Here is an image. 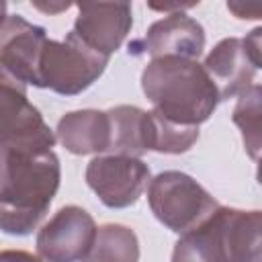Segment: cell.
I'll return each instance as SVG.
<instances>
[{
  "mask_svg": "<svg viewBox=\"0 0 262 262\" xmlns=\"http://www.w3.org/2000/svg\"><path fill=\"white\" fill-rule=\"evenodd\" d=\"M61 166L53 149L0 147V231L29 235L39 227L59 188Z\"/></svg>",
  "mask_w": 262,
  "mask_h": 262,
  "instance_id": "obj_1",
  "label": "cell"
},
{
  "mask_svg": "<svg viewBox=\"0 0 262 262\" xmlns=\"http://www.w3.org/2000/svg\"><path fill=\"white\" fill-rule=\"evenodd\" d=\"M141 90L154 113L180 125L199 127L219 104L217 90L196 59H149L141 72Z\"/></svg>",
  "mask_w": 262,
  "mask_h": 262,
  "instance_id": "obj_2",
  "label": "cell"
},
{
  "mask_svg": "<svg viewBox=\"0 0 262 262\" xmlns=\"http://www.w3.org/2000/svg\"><path fill=\"white\" fill-rule=\"evenodd\" d=\"M147 203L154 217L178 235L199 227L219 207L192 176L178 170L160 172L149 180Z\"/></svg>",
  "mask_w": 262,
  "mask_h": 262,
  "instance_id": "obj_3",
  "label": "cell"
},
{
  "mask_svg": "<svg viewBox=\"0 0 262 262\" xmlns=\"http://www.w3.org/2000/svg\"><path fill=\"white\" fill-rule=\"evenodd\" d=\"M108 59L74 31L63 41L47 39L39 61V88H49L61 96L82 94L102 76Z\"/></svg>",
  "mask_w": 262,
  "mask_h": 262,
  "instance_id": "obj_4",
  "label": "cell"
},
{
  "mask_svg": "<svg viewBox=\"0 0 262 262\" xmlns=\"http://www.w3.org/2000/svg\"><path fill=\"white\" fill-rule=\"evenodd\" d=\"M55 141V131L29 100L27 84L0 61V147L49 151Z\"/></svg>",
  "mask_w": 262,
  "mask_h": 262,
  "instance_id": "obj_5",
  "label": "cell"
},
{
  "mask_svg": "<svg viewBox=\"0 0 262 262\" xmlns=\"http://www.w3.org/2000/svg\"><path fill=\"white\" fill-rule=\"evenodd\" d=\"M151 180L149 166L141 158L100 154L86 166V184L108 209H125L139 201Z\"/></svg>",
  "mask_w": 262,
  "mask_h": 262,
  "instance_id": "obj_6",
  "label": "cell"
},
{
  "mask_svg": "<svg viewBox=\"0 0 262 262\" xmlns=\"http://www.w3.org/2000/svg\"><path fill=\"white\" fill-rule=\"evenodd\" d=\"M96 223L88 211L68 205L55 211L37 231V254L45 262H82L92 248Z\"/></svg>",
  "mask_w": 262,
  "mask_h": 262,
  "instance_id": "obj_7",
  "label": "cell"
},
{
  "mask_svg": "<svg viewBox=\"0 0 262 262\" xmlns=\"http://www.w3.org/2000/svg\"><path fill=\"white\" fill-rule=\"evenodd\" d=\"M205 29L203 25L188 16L186 12H170L164 18L149 25L143 37L129 43V55L141 57H184L199 59L205 49Z\"/></svg>",
  "mask_w": 262,
  "mask_h": 262,
  "instance_id": "obj_8",
  "label": "cell"
},
{
  "mask_svg": "<svg viewBox=\"0 0 262 262\" xmlns=\"http://www.w3.org/2000/svg\"><path fill=\"white\" fill-rule=\"evenodd\" d=\"M133 27V8L127 2H80L74 33L98 53L111 57Z\"/></svg>",
  "mask_w": 262,
  "mask_h": 262,
  "instance_id": "obj_9",
  "label": "cell"
},
{
  "mask_svg": "<svg viewBox=\"0 0 262 262\" xmlns=\"http://www.w3.org/2000/svg\"><path fill=\"white\" fill-rule=\"evenodd\" d=\"M47 31L20 14H6L0 23V61L25 84L39 88V61Z\"/></svg>",
  "mask_w": 262,
  "mask_h": 262,
  "instance_id": "obj_10",
  "label": "cell"
},
{
  "mask_svg": "<svg viewBox=\"0 0 262 262\" xmlns=\"http://www.w3.org/2000/svg\"><path fill=\"white\" fill-rule=\"evenodd\" d=\"M207 76L211 78L219 102L235 98L244 94L256 78L258 68L250 59L244 41L239 37H225L221 39L201 63Z\"/></svg>",
  "mask_w": 262,
  "mask_h": 262,
  "instance_id": "obj_11",
  "label": "cell"
},
{
  "mask_svg": "<svg viewBox=\"0 0 262 262\" xmlns=\"http://www.w3.org/2000/svg\"><path fill=\"white\" fill-rule=\"evenodd\" d=\"M55 139L74 156L106 154L111 125L106 111L82 108L66 113L55 127Z\"/></svg>",
  "mask_w": 262,
  "mask_h": 262,
  "instance_id": "obj_12",
  "label": "cell"
},
{
  "mask_svg": "<svg viewBox=\"0 0 262 262\" xmlns=\"http://www.w3.org/2000/svg\"><path fill=\"white\" fill-rule=\"evenodd\" d=\"M219 223L229 262H262V213L219 207Z\"/></svg>",
  "mask_w": 262,
  "mask_h": 262,
  "instance_id": "obj_13",
  "label": "cell"
},
{
  "mask_svg": "<svg viewBox=\"0 0 262 262\" xmlns=\"http://www.w3.org/2000/svg\"><path fill=\"white\" fill-rule=\"evenodd\" d=\"M111 125V141L106 154L139 158L151 151L154 127L147 111L133 104H119L106 111Z\"/></svg>",
  "mask_w": 262,
  "mask_h": 262,
  "instance_id": "obj_14",
  "label": "cell"
},
{
  "mask_svg": "<svg viewBox=\"0 0 262 262\" xmlns=\"http://www.w3.org/2000/svg\"><path fill=\"white\" fill-rule=\"evenodd\" d=\"M219 207L199 227L180 235L172 250V262H229L221 235Z\"/></svg>",
  "mask_w": 262,
  "mask_h": 262,
  "instance_id": "obj_15",
  "label": "cell"
},
{
  "mask_svg": "<svg viewBox=\"0 0 262 262\" xmlns=\"http://www.w3.org/2000/svg\"><path fill=\"white\" fill-rule=\"evenodd\" d=\"M82 262H139L137 233L121 223L96 227L92 248Z\"/></svg>",
  "mask_w": 262,
  "mask_h": 262,
  "instance_id": "obj_16",
  "label": "cell"
},
{
  "mask_svg": "<svg viewBox=\"0 0 262 262\" xmlns=\"http://www.w3.org/2000/svg\"><path fill=\"white\" fill-rule=\"evenodd\" d=\"M231 121L239 127L246 151L254 162L260 158L262 145V88L260 84H252L244 94H239L237 104L231 113Z\"/></svg>",
  "mask_w": 262,
  "mask_h": 262,
  "instance_id": "obj_17",
  "label": "cell"
},
{
  "mask_svg": "<svg viewBox=\"0 0 262 262\" xmlns=\"http://www.w3.org/2000/svg\"><path fill=\"white\" fill-rule=\"evenodd\" d=\"M154 127V145L151 151L158 154H184L199 141V127L174 123L154 111H149Z\"/></svg>",
  "mask_w": 262,
  "mask_h": 262,
  "instance_id": "obj_18",
  "label": "cell"
},
{
  "mask_svg": "<svg viewBox=\"0 0 262 262\" xmlns=\"http://www.w3.org/2000/svg\"><path fill=\"white\" fill-rule=\"evenodd\" d=\"M244 41V47H246V51H248V55H250V59L254 61V66L260 70L262 66V59H260V47H262V29L260 27H256L248 37H244L242 39Z\"/></svg>",
  "mask_w": 262,
  "mask_h": 262,
  "instance_id": "obj_19",
  "label": "cell"
},
{
  "mask_svg": "<svg viewBox=\"0 0 262 262\" xmlns=\"http://www.w3.org/2000/svg\"><path fill=\"white\" fill-rule=\"evenodd\" d=\"M227 8L237 18H248V20L260 18V10H262L260 4H242V2H227Z\"/></svg>",
  "mask_w": 262,
  "mask_h": 262,
  "instance_id": "obj_20",
  "label": "cell"
},
{
  "mask_svg": "<svg viewBox=\"0 0 262 262\" xmlns=\"http://www.w3.org/2000/svg\"><path fill=\"white\" fill-rule=\"evenodd\" d=\"M0 262H45V260L25 250H2Z\"/></svg>",
  "mask_w": 262,
  "mask_h": 262,
  "instance_id": "obj_21",
  "label": "cell"
},
{
  "mask_svg": "<svg viewBox=\"0 0 262 262\" xmlns=\"http://www.w3.org/2000/svg\"><path fill=\"white\" fill-rule=\"evenodd\" d=\"M35 8L43 10V12H59V10H68L72 4L70 2H59V4H41V2H33Z\"/></svg>",
  "mask_w": 262,
  "mask_h": 262,
  "instance_id": "obj_22",
  "label": "cell"
},
{
  "mask_svg": "<svg viewBox=\"0 0 262 262\" xmlns=\"http://www.w3.org/2000/svg\"><path fill=\"white\" fill-rule=\"evenodd\" d=\"M6 8H8V6H6V2H2V0H0V23H2V20H4V16H6Z\"/></svg>",
  "mask_w": 262,
  "mask_h": 262,
  "instance_id": "obj_23",
  "label": "cell"
}]
</instances>
